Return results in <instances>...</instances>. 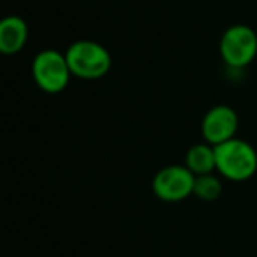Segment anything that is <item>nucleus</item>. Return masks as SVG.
I'll list each match as a JSON object with an SVG mask.
<instances>
[{"mask_svg":"<svg viewBox=\"0 0 257 257\" xmlns=\"http://www.w3.org/2000/svg\"><path fill=\"white\" fill-rule=\"evenodd\" d=\"M29 39V25L18 16H9L0 23V51L4 55H16L23 50Z\"/></svg>","mask_w":257,"mask_h":257,"instance_id":"obj_7","label":"nucleus"},{"mask_svg":"<svg viewBox=\"0 0 257 257\" xmlns=\"http://www.w3.org/2000/svg\"><path fill=\"white\" fill-rule=\"evenodd\" d=\"M32 74L41 90L48 93H60L67 88L72 72L65 53L57 50H44L34 58Z\"/></svg>","mask_w":257,"mask_h":257,"instance_id":"obj_3","label":"nucleus"},{"mask_svg":"<svg viewBox=\"0 0 257 257\" xmlns=\"http://www.w3.org/2000/svg\"><path fill=\"white\" fill-rule=\"evenodd\" d=\"M217 171L231 182H245L257 171V152L243 140H229L215 147Z\"/></svg>","mask_w":257,"mask_h":257,"instance_id":"obj_1","label":"nucleus"},{"mask_svg":"<svg viewBox=\"0 0 257 257\" xmlns=\"http://www.w3.org/2000/svg\"><path fill=\"white\" fill-rule=\"evenodd\" d=\"M196 175L187 166H166L155 175L154 192L166 203H178L194 194Z\"/></svg>","mask_w":257,"mask_h":257,"instance_id":"obj_5","label":"nucleus"},{"mask_svg":"<svg viewBox=\"0 0 257 257\" xmlns=\"http://www.w3.org/2000/svg\"><path fill=\"white\" fill-rule=\"evenodd\" d=\"M71 72L83 79H99L111 69V55L93 41H76L65 51Z\"/></svg>","mask_w":257,"mask_h":257,"instance_id":"obj_2","label":"nucleus"},{"mask_svg":"<svg viewBox=\"0 0 257 257\" xmlns=\"http://www.w3.org/2000/svg\"><path fill=\"white\" fill-rule=\"evenodd\" d=\"M203 138L211 147L234 140L238 131V114L229 106H215L203 118Z\"/></svg>","mask_w":257,"mask_h":257,"instance_id":"obj_6","label":"nucleus"},{"mask_svg":"<svg viewBox=\"0 0 257 257\" xmlns=\"http://www.w3.org/2000/svg\"><path fill=\"white\" fill-rule=\"evenodd\" d=\"M222 194V183L215 175H201L196 176L194 183V196L203 201H215Z\"/></svg>","mask_w":257,"mask_h":257,"instance_id":"obj_9","label":"nucleus"},{"mask_svg":"<svg viewBox=\"0 0 257 257\" xmlns=\"http://www.w3.org/2000/svg\"><path fill=\"white\" fill-rule=\"evenodd\" d=\"M257 55V34L246 25H232L220 39V57L227 65L241 69Z\"/></svg>","mask_w":257,"mask_h":257,"instance_id":"obj_4","label":"nucleus"},{"mask_svg":"<svg viewBox=\"0 0 257 257\" xmlns=\"http://www.w3.org/2000/svg\"><path fill=\"white\" fill-rule=\"evenodd\" d=\"M185 166L196 176L211 175L217 169V159H215V147L210 143H197L187 152Z\"/></svg>","mask_w":257,"mask_h":257,"instance_id":"obj_8","label":"nucleus"}]
</instances>
